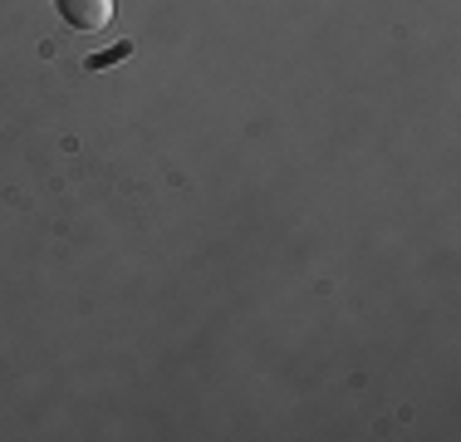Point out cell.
I'll list each match as a JSON object with an SVG mask.
<instances>
[{"label": "cell", "instance_id": "obj_2", "mask_svg": "<svg viewBox=\"0 0 461 442\" xmlns=\"http://www.w3.org/2000/svg\"><path fill=\"white\" fill-rule=\"evenodd\" d=\"M128 54H133V44H118V50H108V54H94V69H104V64H113V60H128Z\"/></svg>", "mask_w": 461, "mask_h": 442}, {"label": "cell", "instance_id": "obj_1", "mask_svg": "<svg viewBox=\"0 0 461 442\" xmlns=\"http://www.w3.org/2000/svg\"><path fill=\"white\" fill-rule=\"evenodd\" d=\"M59 15L74 30H84V35H98L113 20V0H59Z\"/></svg>", "mask_w": 461, "mask_h": 442}]
</instances>
